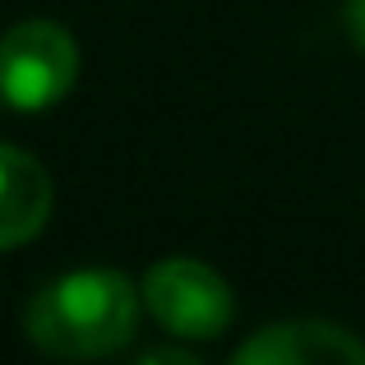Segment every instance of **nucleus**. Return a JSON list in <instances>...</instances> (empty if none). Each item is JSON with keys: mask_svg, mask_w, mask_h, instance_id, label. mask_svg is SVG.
I'll use <instances>...</instances> for the list:
<instances>
[{"mask_svg": "<svg viewBox=\"0 0 365 365\" xmlns=\"http://www.w3.org/2000/svg\"><path fill=\"white\" fill-rule=\"evenodd\" d=\"M143 305L153 310V319L176 338L213 342L227 333L236 305L232 287L199 259H162L143 277Z\"/></svg>", "mask_w": 365, "mask_h": 365, "instance_id": "7ed1b4c3", "label": "nucleus"}, {"mask_svg": "<svg viewBox=\"0 0 365 365\" xmlns=\"http://www.w3.org/2000/svg\"><path fill=\"white\" fill-rule=\"evenodd\" d=\"M195 365V356H190V351H180V347H148L139 356V365Z\"/></svg>", "mask_w": 365, "mask_h": 365, "instance_id": "0eeeda50", "label": "nucleus"}, {"mask_svg": "<svg viewBox=\"0 0 365 365\" xmlns=\"http://www.w3.org/2000/svg\"><path fill=\"white\" fill-rule=\"evenodd\" d=\"M28 342L61 361H98L120 351L139 329V292L116 268L65 273L28 301Z\"/></svg>", "mask_w": 365, "mask_h": 365, "instance_id": "f257e3e1", "label": "nucleus"}, {"mask_svg": "<svg viewBox=\"0 0 365 365\" xmlns=\"http://www.w3.org/2000/svg\"><path fill=\"white\" fill-rule=\"evenodd\" d=\"M241 365H365V342L324 319H292L236 347Z\"/></svg>", "mask_w": 365, "mask_h": 365, "instance_id": "20e7f679", "label": "nucleus"}, {"mask_svg": "<svg viewBox=\"0 0 365 365\" xmlns=\"http://www.w3.org/2000/svg\"><path fill=\"white\" fill-rule=\"evenodd\" d=\"M342 24H347V37L356 42V51L365 56V0H347L342 5Z\"/></svg>", "mask_w": 365, "mask_h": 365, "instance_id": "423d86ee", "label": "nucleus"}, {"mask_svg": "<svg viewBox=\"0 0 365 365\" xmlns=\"http://www.w3.org/2000/svg\"><path fill=\"white\" fill-rule=\"evenodd\" d=\"M51 217V176L37 158L0 143V250L33 241Z\"/></svg>", "mask_w": 365, "mask_h": 365, "instance_id": "39448f33", "label": "nucleus"}, {"mask_svg": "<svg viewBox=\"0 0 365 365\" xmlns=\"http://www.w3.org/2000/svg\"><path fill=\"white\" fill-rule=\"evenodd\" d=\"M79 79V46L51 19H28L0 37V102L14 111H46Z\"/></svg>", "mask_w": 365, "mask_h": 365, "instance_id": "f03ea898", "label": "nucleus"}]
</instances>
